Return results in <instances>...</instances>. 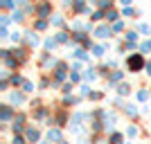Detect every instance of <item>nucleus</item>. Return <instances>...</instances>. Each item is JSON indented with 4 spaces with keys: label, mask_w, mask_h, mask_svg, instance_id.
Masks as SVG:
<instances>
[{
    "label": "nucleus",
    "mask_w": 151,
    "mask_h": 144,
    "mask_svg": "<svg viewBox=\"0 0 151 144\" xmlns=\"http://www.w3.org/2000/svg\"><path fill=\"white\" fill-rule=\"evenodd\" d=\"M129 63H131V68H133V70H138V68H140V63H142V61H140V59L135 57V59H131Z\"/></svg>",
    "instance_id": "obj_1"
}]
</instances>
